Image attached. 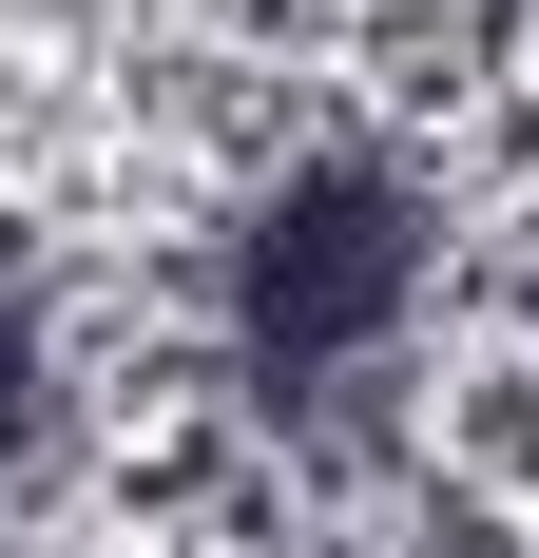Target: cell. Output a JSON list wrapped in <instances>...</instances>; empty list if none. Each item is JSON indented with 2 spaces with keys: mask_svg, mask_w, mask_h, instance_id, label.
Returning <instances> with one entry per match:
<instances>
[{
  "mask_svg": "<svg viewBox=\"0 0 539 558\" xmlns=\"http://www.w3.org/2000/svg\"><path fill=\"white\" fill-rule=\"evenodd\" d=\"M424 328V193L385 155H289L231 231V347L251 386H367Z\"/></svg>",
  "mask_w": 539,
  "mask_h": 558,
  "instance_id": "6da1fadb",
  "label": "cell"
},
{
  "mask_svg": "<svg viewBox=\"0 0 539 558\" xmlns=\"http://www.w3.org/2000/svg\"><path fill=\"white\" fill-rule=\"evenodd\" d=\"M39 386H58V366H39V328H20V289H0V462L39 444Z\"/></svg>",
  "mask_w": 539,
  "mask_h": 558,
  "instance_id": "7a4b0ae2",
  "label": "cell"
}]
</instances>
